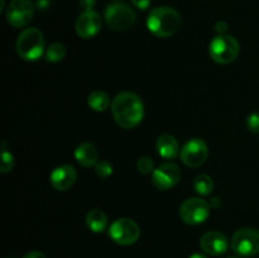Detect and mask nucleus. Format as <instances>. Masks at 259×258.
<instances>
[{"label": "nucleus", "instance_id": "f257e3e1", "mask_svg": "<svg viewBox=\"0 0 259 258\" xmlns=\"http://www.w3.org/2000/svg\"><path fill=\"white\" fill-rule=\"evenodd\" d=\"M114 119L124 129H132L138 125L144 116V104L137 94L124 91L118 94L111 103Z\"/></svg>", "mask_w": 259, "mask_h": 258}, {"label": "nucleus", "instance_id": "2f4dec72", "mask_svg": "<svg viewBox=\"0 0 259 258\" xmlns=\"http://www.w3.org/2000/svg\"><path fill=\"white\" fill-rule=\"evenodd\" d=\"M114 2H118V0H114Z\"/></svg>", "mask_w": 259, "mask_h": 258}, {"label": "nucleus", "instance_id": "9d476101", "mask_svg": "<svg viewBox=\"0 0 259 258\" xmlns=\"http://www.w3.org/2000/svg\"><path fill=\"white\" fill-rule=\"evenodd\" d=\"M180 180H181V169L174 162L161 164L152 172V184L162 191L175 187Z\"/></svg>", "mask_w": 259, "mask_h": 258}, {"label": "nucleus", "instance_id": "423d86ee", "mask_svg": "<svg viewBox=\"0 0 259 258\" xmlns=\"http://www.w3.org/2000/svg\"><path fill=\"white\" fill-rule=\"evenodd\" d=\"M211 206L206 200L200 197H190L180 206V218L189 225L202 224L209 218Z\"/></svg>", "mask_w": 259, "mask_h": 258}, {"label": "nucleus", "instance_id": "7c9ffc66", "mask_svg": "<svg viewBox=\"0 0 259 258\" xmlns=\"http://www.w3.org/2000/svg\"><path fill=\"white\" fill-rule=\"evenodd\" d=\"M229 258H237V257H229Z\"/></svg>", "mask_w": 259, "mask_h": 258}, {"label": "nucleus", "instance_id": "f03ea898", "mask_svg": "<svg viewBox=\"0 0 259 258\" xmlns=\"http://www.w3.org/2000/svg\"><path fill=\"white\" fill-rule=\"evenodd\" d=\"M182 24L180 13L171 7H157L147 18V28L153 35L168 38L176 34Z\"/></svg>", "mask_w": 259, "mask_h": 258}, {"label": "nucleus", "instance_id": "5701e85b", "mask_svg": "<svg viewBox=\"0 0 259 258\" xmlns=\"http://www.w3.org/2000/svg\"><path fill=\"white\" fill-rule=\"evenodd\" d=\"M137 168L141 174L148 175L154 171V163L149 157H141L137 162Z\"/></svg>", "mask_w": 259, "mask_h": 258}, {"label": "nucleus", "instance_id": "c85d7f7f", "mask_svg": "<svg viewBox=\"0 0 259 258\" xmlns=\"http://www.w3.org/2000/svg\"><path fill=\"white\" fill-rule=\"evenodd\" d=\"M189 258H207V257H206V255H204V254H200V253H195V254L190 255Z\"/></svg>", "mask_w": 259, "mask_h": 258}, {"label": "nucleus", "instance_id": "cd10ccee", "mask_svg": "<svg viewBox=\"0 0 259 258\" xmlns=\"http://www.w3.org/2000/svg\"><path fill=\"white\" fill-rule=\"evenodd\" d=\"M23 258H47L45 253L39 252V250H32V252L27 253Z\"/></svg>", "mask_w": 259, "mask_h": 258}, {"label": "nucleus", "instance_id": "6e6552de", "mask_svg": "<svg viewBox=\"0 0 259 258\" xmlns=\"http://www.w3.org/2000/svg\"><path fill=\"white\" fill-rule=\"evenodd\" d=\"M109 235L116 244L131 245L139 239L141 229L134 220L120 218L111 223L109 227Z\"/></svg>", "mask_w": 259, "mask_h": 258}, {"label": "nucleus", "instance_id": "9b49d317", "mask_svg": "<svg viewBox=\"0 0 259 258\" xmlns=\"http://www.w3.org/2000/svg\"><path fill=\"white\" fill-rule=\"evenodd\" d=\"M207 146L201 138H192L185 143L180 152V158L187 167H200L207 158Z\"/></svg>", "mask_w": 259, "mask_h": 258}, {"label": "nucleus", "instance_id": "1a4fd4ad", "mask_svg": "<svg viewBox=\"0 0 259 258\" xmlns=\"http://www.w3.org/2000/svg\"><path fill=\"white\" fill-rule=\"evenodd\" d=\"M34 14V5L30 0H12L7 8V20L12 27L28 25Z\"/></svg>", "mask_w": 259, "mask_h": 258}, {"label": "nucleus", "instance_id": "20e7f679", "mask_svg": "<svg viewBox=\"0 0 259 258\" xmlns=\"http://www.w3.org/2000/svg\"><path fill=\"white\" fill-rule=\"evenodd\" d=\"M209 55L212 61L220 65L232 63L239 55V43L232 35L219 34L210 42Z\"/></svg>", "mask_w": 259, "mask_h": 258}, {"label": "nucleus", "instance_id": "b1692460", "mask_svg": "<svg viewBox=\"0 0 259 258\" xmlns=\"http://www.w3.org/2000/svg\"><path fill=\"white\" fill-rule=\"evenodd\" d=\"M247 128L249 129L252 133H259V113L254 111V113L249 114L247 118Z\"/></svg>", "mask_w": 259, "mask_h": 258}, {"label": "nucleus", "instance_id": "f8f14e48", "mask_svg": "<svg viewBox=\"0 0 259 258\" xmlns=\"http://www.w3.org/2000/svg\"><path fill=\"white\" fill-rule=\"evenodd\" d=\"M101 24H103V20L99 13H96L95 10H85L78 15L75 29L78 37L89 39V38L95 37L100 32Z\"/></svg>", "mask_w": 259, "mask_h": 258}, {"label": "nucleus", "instance_id": "2eb2a0df", "mask_svg": "<svg viewBox=\"0 0 259 258\" xmlns=\"http://www.w3.org/2000/svg\"><path fill=\"white\" fill-rule=\"evenodd\" d=\"M75 158L82 167H93L99 162V152L90 142H83L75 149Z\"/></svg>", "mask_w": 259, "mask_h": 258}, {"label": "nucleus", "instance_id": "bb28decb", "mask_svg": "<svg viewBox=\"0 0 259 258\" xmlns=\"http://www.w3.org/2000/svg\"><path fill=\"white\" fill-rule=\"evenodd\" d=\"M80 4L85 10H93L96 4V0H80Z\"/></svg>", "mask_w": 259, "mask_h": 258}, {"label": "nucleus", "instance_id": "aec40b11", "mask_svg": "<svg viewBox=\"0 0 259 258\" xmlns=\"http://www.w3.org/2000/svg\"><path fill=\"white\" fill-rule=\"evenodd\" d=\"M66 56V47L60 42L52 43L48 46L47 51H46V60L48 62H60L65 58Z\"/></svg>", "mask_w": 259, "mask_h": 258}, {"label": "nucleus", "instance_id": "4468645a", "mask_svg": "<svg viewBox=\"0 0 259 258\" xmlns=\"http://www.w3.org/2000/svg\"><path fill=\"white\" fill-rule=\"evenodd\" d=\"M200 247L205 253L210 255H220L224 254L229 247L227 235L223 233L211 230V232L205 233L200 239Z\"/></svg>", "mask_w": 259, "mask_h": 258}, {"label": "nucleus", "instance_id": "a878e982", "mask_svg": "<svg viewBox=\"0 0 259 258\" xmlns=\"http://www.w3.org/2000/svg\"><path fill=\"white\" fill-rule=\"evenodd\" d=\"M215 29H217V32L219 33V34H224V33L228 30L227 22H224V20H219V22L215 24Z\"/></svg>", "mask_w": 259, "mask_h": 258}, {"label": "nucleus", "instance_id": "a211bd4d", "mask_svg": "<svg viewBox=\"0 0 259 258\" xmlns=\"http://www.w3.org/2000/svg\"><path fill=\"white\" fill-rule=\"evenodd\" d=\"M88 104L93 110L105 111L110 106V96L101 90H95L89 95Z\"/></svg>", "mask_w": 259, "mask_h": 258}, {"label": "nucleus", "instance_id": "39448f33", "mask_svg": "<svg viewBox=\"0 0 259 258\" xmlns=\"http://www.w3.org/2000/svg\"><path fill=\"white\" fill-rule=\"evenodd\" d=\"M106 25L113 30H126L133 27L137 20V14L128 4L114 3L106 7L104 12Z\"/></svg>", "mask_w": 259, "mask_h": 258}, {"label": "nucleus", "instance_id": "6ab92c4d", "mask_svg": "<svg viewBox=\"0 0 259 258\" xmlns=\"http://www.w3.org/2000/svg\"><path fill=\"white\" fill-rule=\"evenodd\" d=\"M194 189L195 191L199 195H201V196H207V195H210L212 192L214 182H212V179L209 175L201 174L199 175V176L195 177Z\"/></svg>", "mask_w": 259, "mask_h": 258}, {"label": "nucleus", "instance_id": "7ed1b4c3", "mask_svg": "<svg viewBox=\"0 0 259 258\" xmlns=\"http://www.w3.org/2000/svg\"><path fill=\"white\" fill-rule=\"evenodd\" d=\"M17 53L25 61H37L45 52V35L37 28H27L18 35Z\"/></svg>", "mask_w": 259, "mask_h": 258}, {"label": "nucleus", "instance_id": "ddd939ff", "mask_svg": "<svg viewBox=\"0 0 259 258\" xmlns=\"http://www.w3.org/2000/svg\"><path fill=\"white\" fill-rule=\"evenodd\" d=\"M77 180V171L71 164H61L56 167L50 175V182L53 189L66 191L75 185Z\"/></svg>", "mask_w": 259, "mask_h": 258}, {"label": "nucleus", "instance_id": "0eeeda50", "mask_svg": "<svg viewBox=\"0 0 259 258\" xmlns=\"http://www.w3.org/2000/svg\"><path fill=\"white\" fill-rule=\"evenodd\" d=\"M232 248L237 254L253 257L259 254V230L253 228H242L232 238Z\"/></svg>", "mask_w": 259, "mask_h": 258}, {"label": "nucleus", "instance_id": "4be33fe9", "mask_svg": "<svg viewBox=\"0 0 259 258\" xmlns=\"http://www.w3.org/2000/svg\"><path fill=\"white\" fill-rule=\"evenodd\" d=\"M95 172L100 179H108L113 174V166L108 161L103 159L95 164Z\"/></svg>", "mask_w": 259, "mask_h": 258}, {"label": "nucleus", "instance_id": "dca6fc26", "mask_svg": "<svg viewBox=\"0 0 259 258\" xmlns=\"http://www.w3.org/2000/svg\"><path fill=\"white\" fill-rule=\"evenodd\" d=\"M157 152L166 159H174L180 152V144L177 139L171 134H162L156 142Z\"/></svg>", "mask_w": 259, "mask_h": 258}, {"label": "nucleus", "instance_id": "393cba45", "mask_svg": "<svg viewBox=\"0 0 259 258\" xmlns=\"http://www.w3.org/2000/svg\"><path fill=\"white\" fill-rule=\"evenodd\" d=\"M132 4L136 8H138V9L146 10L151 5V0H132Z\"/></svg>", "mask_w": 259, "mask_h": 258}, {"label": "nucleus", "instance_id": "f3484780", "mask_svg": "<svg viewBox=\"0 0 259 258\" xmlns=\"http://www.w3.org/2000/svg\"><path fill=\"white\" fill-rule=\"evenodd\" d=\"M86 225L94 233H103L108 228V217L103 210L93 209L86 215Z\"/></svg>", "mask_w": 259, "mask_h": 258}, {"label": "nucleus", "instance_id": "c756f323", "mask_svg": "<svg viewBox=\"0 0 259 258\" xmlns=\"http://www.w3.org/2000/svg\"><path fill=\"white\" fill-rule=\"evenodd\" d=\"M218 201H219V199H218V197H215L214 201H211V205H212V206H215V207L219 206V202H218Z\"/></svg>", "mask_w": 259, "mask_h": 258}, {"label": "nucleus", "instance_id": "412c9836", "mask_svg": "<svg viewBox=\"0 0 259 258\" xmlns=\"http://www.w3.org/2000/svg\"><path fill=\"white\" fill-rule=\"evenodd\" d=\"M2 146V166H0V171H2V174H8L14 167V157L5 147V142H3Z\"/></svg>", "mask_w": 259, "mask_h": 258}]
</instances>
